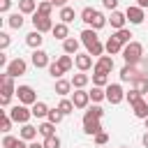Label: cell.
Here are the masks:
<instances>
[{"label":"cell","mask_w":148,"mask_h":148,"mask_svg":"<svg viewBox=\"0 0 148 148\" xmlns=\"http://www.w3.org/2000/svg\"><path fill=\"white\" fill-rule=\"evenodd\" d=\"M72 102H74V106H76V109H86V106H88V102H90V92H86L83 88H81V90H74Z\"/></svg>","instance_id":"13"},{"label":"cell","mask_w":148,"mask_h":148,"mask_svg":"<svg viewBox=\"0 0 148 148\" xmlns=\"http://www.w3.org/2000/svg\"><path fill=\"white\" fill-rule=\"evenodd\" d=\"M37 130H39V134H42L44 139H46V136H53V134H56V125H53V123H49V120H46V123H42V125H39Z\"/></svg>","instance_id":"31"},{"label":"cell","mask_w":148,"mask_h":148,"mask_svg":"<svg viewBox=\"0 0 148 148\" xmlns=\"http://www.w3.org/2000/svg\"><path fill=\"white\" fill-rule=\"evenodd\" d=\"M51 9H53V2L51 0H44V2L37 5V14H42V16H51Z\"/></svg>","instance_id":"33"},{"label":"cell","mask_w":148,"mask_h":148,"mask_svg":"<svg viewBox=\"0 0 148 148\" xmlns=\"http://www.w3.org/2000/svg\"><path fill=\"white\" fill-rule=\"evenodd\" d=\"M102 116H104L102 106H92V109H88V111L83 113V123H97Z\"/></svg>","instance_id":"18"},{"label":"cell","mask_w":148,"mask_h":148,"mask_svg":"<svg viewBox=\"0 0 148 148\" xmlns=\"http://www.w3.org/2000/svg\"><path fill=\"white\" fill-rule=\"evenodd\" d=\"M90 25H92V30H99V28H104V25H106V16H104V14H102V12H97V14H95V18H92V23H90Z\"/></svg>","instance_id":"36"},{"label":"cell","mask_w":148,"mask_h":148,"mask_svg":"<svg viewBox=\"0 0 148 148\" xmlns=\"http://www.w3.org/2000/svg\"><path fill=\"white\" fill-rule=\"evenodd\" d=\"M32 25H35L37 32H49V30H53L51 16H42V14H37V12H35V16H32Z\"/></svg>","instance_id":"8"},{"label":"cell","mask_w":148,"mask_h":148,"mask_svg":"<svg viewBox=\"0 0 148 148\" xmlns=\"http://www.w3.org/2000/svg\"><path fill=\"white\" fill-rule=\"evenodd\" d=\"M102 5H104L106 9H111V12H116V7H118V0H102Z\"/></svg>","instance_id":"48"},{"label":"cell","mask_w":148,"mask_h":148,"mask_svg":"<svg viewBox=\"0 0 148 148\" xmlns=\"http://www.w3.org/2000/svg\"><path fill=\"white\" fill-rule=\"evenodd\" d=\"M141 141H143V146H146V148H148V130H146V134H143V136H141Z\"/></svg>","instance_id":"53"},{"label":"cell","mask_w":148,"mask_h":148,"mask_svg":"<svg viewBox=\"0 0 148 148\" xmlns=\"http://www.w3.org/2000/svg\"><path fill=\"white\" fill-rule=\"evenodd\" d=\"M113 37H116V39L125 46V44H130V42H132V37H134V35H132L127 28H123V30H116V35H113Z\"/></svg>","instance_id":"29"},{"label":"cell","mask_w":148,"mask_h":148,"mask_svg":"<svg viewBox=\"0 0 148 148\" xmlns=\"http://www.w3.org/2000/svg\"><path fill=\"white\" fill-rule=\"evenodd\" d=\"M123 58H125V65H136L141 58H143V46L139 42H130L123 46Z\"/></svg>","instance_id":"2"},{"label":"cell","mask_w":148,"mask_h":148,"mask_svg":"<svg viewBox=\"0 0 148 148\" xmlns=\"http://www.w3.org/2000/svg\"><path fill=\"white\" fill-rule=\"evenodd\" d=\"M12 123H14V120L9 118V113H7V111H2V118H0V130H2L5 134L12 130Z\"/></svg>","instance_id":"39"},{"label":"cell","mask_w":148,"mask_h":148,"mask_svg":"<svg viewBox=\"0 0 148 148\" xmlns=\"http://www.w3.org/2000/svg\"><path fill=\"white\" fill-rule=\"evenodd\" d=\"M90 99H92V102H102V99H106V90L95 86V88L90 90Z\"/></svg>","instance_id":"38"},{"label":"cell","mask_w":148,"mask_h":148,"mask_svg":"<svg viewBox=\"0 0 148 148\" xmlns=\"http://www.w3.org/2000/svg\"><path fill=\"white\" fill-rule=\"evenodd\" d=\"M58 109L62 111V116H67V113H74V109H76V106H74V102H72V99H65V97H62V99H60V104H58Z\"/></svg>","instance_id":"32"},{"label":"cell","mask_w":148,"mask_h":148,"mask_svg":"<svg viewBox=\"0 0 148 148\" xmlns=\"http://www.w3.org/2000/svg\"><path fill=\"white\" fill-rule=\"evenodd\" d=\"M9 7H12V0H0V12H2V14L9 12Z\"/></svg>","instance_id":"49"},{"label":"cell","mask_w":148,"mask_h":148,"mask_svg":"<svg viewBox=\"0 0 148 148\" xmlns=\"http://www.w3.org/2000/svg\"><path fill=\"white\" fill-rule=\"evenodd\" d=\"M123 148H125V146H123Z\"/></svg>","instance_id":"55"},{"label":"cell","mask_w":148,"mask_h":148,"mask_svg":"<svg viewBox=\"0 0 148 148\" xmlns=\"http://www.w3.org/2000/svg\"><path fill=\"white\" fill-rule=\"evenodd\" d=\"M104 51L109 53V56H116V53H123V44L111 35L109 39H106V44H104Z\"/></svg>","instance_id":"16"},{"label":"cell","mask_w":148,"mask_h":148,"mask_svg":"<svg viewBox=\"0 0 148 148\" xmlns=\"http://www.w3.org/2000/svg\"><path fill=\"white\" fill-rule=\"evenodd\" d=\"M42 42H44V37H42V32H37V30H32V32L25 35V44H28L30 49H39Z\"/></svg>","instance_id":"17"},{"label":"cell","mask_w":148,"mask_h":148,"mask_svg":"<svg viewBox=\"0 0 148 148\" xmlns=\"http://www.w3.org/2000/svg\"><path fill=\"white\" fill-rule=\"evenodd\" d=\"M46 118H49V123H53V125H58V123L62 120V111H60V109L56 106V109H51V111H49V116H46Z\"/></svg>","instance_id":"41"},{"label":"cell","mask_w":148,"mask_h":148,"mask_svg":"<svg viewBox=\"0 0 148 148\" xmlns=\"http://www.w3.org/2000/svg\"><path fill=\"white\" fill-rule=\"evenodd\" d=\"M7 113H9V118H12L14 123H21V125H25V123L30 120V116H32V111H28L25 104H16V106H12Z\"/></svg>","instance_id":"4"},{"label":"cell","mask_w":148,"mask_h":148,"mask_svg":"<svg viewBox=\"0 0 148 148\" xmlns=\"http://www.w3.org/2000/svg\"><path fill=\"white\" fill-rule=\"evenodd\" d=\"M7 23H9V28L18 30V28H23V16H21V14H12V16L7 18Z\"/></svg>","instance_id":"35"},{"label":"cell","mask_w":148,"mask_h":148,"mask_svg":"<svg viewBox=\"0 0 148 148\" xmlns=\"http://www.w3.org/2000/svg\"><path fill=\"white\" fill-rule=\"evenodd\" d=\"M141 97H143V95H141V92H139V90H134V88H132V90H130V92H125V99H127V102H130V104H132V106H134V104H136V102H139V99H141Z\"/></svg>","instance_id":"43"},{"label":"cell","mask_w":148,"mask_h":148,"mask_svg":"<svg viewBox=\"0 0 148 148\" xmlns=\"http://www.w3.org/2000/svg\"><path fill=\"white\" fill-rule=\"evenodd\" d=\"M16 143H18V139H16V136H12V134H7V136L2 139V148H14Z\"/></svg>","instance_id":"45"},{"label":"cell","mask_w":148,"mask_h":148,"mask_svg":"<svg viewBox=\"0 0 148 148\" xmlns=\"http://www.w3.org/2000/svg\"><path fill=\"white\" fill-rule=\"evenodd\" d=\"M51 2H53V7H60V9L67 7V0H51Z\"/></svg>","instance_id":"50"},{"label":"cell","mask_w":148,"mask_h":148,"mask_svg":"<svg viewBox=\"0 0 148 148\" xmlns=\"http://www.w3.org/2000/svg\"><path fill=\"white\" fill-rule=\"evenodd\" d=\"M37 9V2L35 0H18V12L21 14H32Z\"/></svg>","instance_id":"26"},{"label":"cell","mask_w":148,"mask_h":148,"mask_svg":"<svg viewBox=\"0 0 148 148\" xmlns=\"http://www.w3.org/2000/svg\"><path fill=\"white\" fill-rule=\"evenodd\" d=\"M25 69H28V62L23 60V58H14V60H9V65H7V74L9 76H23L25 74Z\"/></svg>","instance_id":"7"},{"label":"cell","mask_w":148,"mask_h":148,"mask_svg":"<svg viewBox=\"0 0 148 148\" xmlns=\"http://www.w3.org/2000/svg\"><path fill=\"white\" fill-rule=\"evenodd\" d=\"M51 32H53V37H56V39H62V42H65V39L69 37V30H67V23H62V21H60V23H56Z\"/></svg>","instance_id":"21"},{"label":"cell","mask_w":148,"mask_h":148,"mask_svg":"<svg viewBox=\"0 0 148 148\" xmlns=\"http://www.w3.org/2000/svg\"><path fill=\"white\" fill-rule=\"evenodd\" d=\"M49 74H51L53 79H60V76L65 74V69H62L58 62H51V65H49Z\"/></svg>","instance_id":"42"},{"label":"cell","mask_w":148,"mask_h":148,"mask_svg":"<svg viewBox=\"0 0 148 148\" xmlns=\"http://www.w3.org/2000/svg\"><path fill=\"white\" fill-rule=\"evenodd\" d=\"M37 134H39V130H37V127H32V125H28V123H25V125H23V127H21V134H18V139H23V141H32V139H35V136H37Z\"/></svg>","instance_id":"19"},{"label":"cell","mask_w":148,"mask_h":148,"mask_svg":"<svg viewBox=\"0 0 148 148\" xmlns=\"http://www.w3.org/2000/svg\"><path fill=\"white\" fill-rule=\"evenodd\" d=\"M81 42L86 44V49H90V46H95L99 39H97V32H95L92 28H86V30L81 32Z\"/></svg>","instance_id":"15"},{"label":"cell","mask_w":148,"mask_h":148,"mask_svg":"<svg viewBox=\"0 0 148 148\" xmlns=\"http://www.w3.org/2000/svg\"><path fill=\"white\" fill-rule=\"evenodd\" d=\"M69 90H72V81H65V79H58V81H56V95L65 97Z\"/></svg>","instance_id":"23"},{"label":"cell","mask_w":148,"mask_h":148,"mask_svg":"<svg viewBox=\"0 0 148 148\" xmlns=\"http://www.w3.org/2000/svg\"><path fill=\"white\" fill-rule=\"evenodd\" d=\"M28 148H44V143H37V141H32V143H28Z\"/></svg>","instance_id":"51"},{"label":"cell","mask_w":148,"mask_h":148,"mask_svg":"<svg viewBox=\"0 0 148 148\" xmlns=\"http://www.w3.org/2000/svg\"><path fill=\"white\" fill-rule=\"evenodd\" d=\"M88 81H90V79H88V74H83V72H81V74H74V76H72V86H74L76 90L86 88V86H88Z\"/></svg>","instance_id":"25"},{"label":"cell","mask_w":148,"mask_h":148,"mask_svg":"<svg viewBox=\"0 0 148 148\" xmlns=\"http://www.w3.org/2000/svg\"><path fill=\"white\" fill-rule=\"evenodd\" d=\"M111 69H113V58L102 56V58H97V62L92 67V74H111Z\"/></svg>","instance_id":"9"},{"label":"cell","mask_w":148,"mask_h":148,"mask_svg":"<svg viewBox=\"0 0 148 148\" xmlns=\"http://www.w3.org/2000/svg\"><path fill=\"white\" fill-rule=\"evenodd\" d=\"M74 18H76L74 7H62V9H60V21H62V23H72Z\"/></svg>","instance_id":"28"},{"label":"cell","mask_w":148,"mask_h":148,"mask_svg":"<svg viewBox=\"0 0 148 148\" xmlns=\"http://www.w3.org/2000/svg\"><path fill=\"white\" fill-rule=\"evenodd\" d=\"M136 5H139L141 9H146V7H148V0H136Z\"/></svg>","instance_id":"52"},{"label":"cell","mask_w":148,"mask_h":148,"mask_svg":"<svg viewBox=\"0 0 148 148\" xmlns=\"http://www.w3.org/2000/svg\"><path fill=\"white\" fill-rule=\"evenodd\" d=\"M7 46H9V35L0 32V49H7Z\"/></svg>","instance_id":"47"},{"label":"cell","mask_w":148,"mask_h":148,"mask_svg":"<svg viewBox=\"0 0 148 148\" xmlns=\"http://www.w3.org/2000/svg\"><path fill=\"white\" fill-rule=\"evenodd\" d=\"M92 83L97 88H106L109 86V74H92Z\"/></svg>","instance_id":"37"},{"label":"cell","mask_w":148,"mask_h":148,"mask_svg":"<svg viewBox=\"0 0 148 148\" xmlns=\"http://www.w3.org/2000/svg\"><path fill=\"white\" fill-rule=\"evenodd\" d=\"M104 90H106V99H109L111 104H120V102L125 99V90H123L120 83H109Z\"/></svg>","instance_id":"6"},{"label":"cell","mask_w":148,"mask_h":148,"mask_svg":"<svg viewBox=\"0 0 148 148\" xmlns=\"http://www.w3.org/2000/svg\"><path fill=\"white\" fill-rule=\"evenodd\" d=\"M44 148H60V139L53 134V136H46L44 139Z\"/></svg>","instance_id":"44"},{"label":"cell","mask_w":148,"mask_h":148,"mask_svg":"<svg viewBox=\"0 0 148 148\" xmlns=\"http://www.w3.org/2000/svg\"><path fill=\"white\" fill-rule=\"evenodd\" d=\"M132 88L139 90L141 95H146V92H148V76H139V79H134V81H132Z\"/></svg>","instance_id":"27"},{"label":"cell","mask_w":148,"mask_h":148,"mask_svg":"<svg viewBox=\"0 0 148 148\" xmlns=\"http://www.w3.org/2000/svg\"><path fill=\"white\" fill-rule=\"evenodd\" d=\"M30 111H32V116H35V118H44V116H49V111H51V109H49L44 102H35Z\"/></svg>","instance_id":"24"},{"label":"cell","mask_w":148,"mask_h":148,"mask_svg":"<svg viewBox=\"0 0 148 148\" xmlns=\"http://www.w3.org/2000/svg\"><path fill=\"white\" fill-rule=\"evenodd\" d=\"M83 132L90 134V136H95V134L102 132V123H99V120H97V123H83Z\"/></svg>","instance_id":"30"},{"label":"cell","mask_w":148,"mask_h":148,"mask_svg":"<svg viewBox=\"0 0 148 148\" xmlns=\"http://www.w3.org/2000/svg\"><path fill=\"white\" fill-rule=\"evenodd\" d=\"M139 76H148V58H141L136 65H125L120 69V81H134Z\"/></svg>","instance_id":"1"},{"label":"cell","mask_w":148,"mask_h":148,"mask_svg":"<svg viewBox=\"0 0 148 148\" xmlns=\"http://www.w3.org/2000/svg\"><path fill=\"white\" fill-rule=\"evenodd\" d=\"M58 65H60L65 72H69V69H72V65H74V60H72V56H67V53H65V56H60V58H58Z\"/></svg>","instance_id":"40"},{"label":"cell","mask_w":148,"mask_h":148,"mask_svg":"<svg viewBox=\"0 0 148 148\" xmlns=\"http://www.w3.org/2000/svg\"><path fill=\"white\" fill-rule=\"evenodd\" d=\"M0 86H2L0 104H2V106H9V99H12V95L16 92V88H14V76H9L7 72H5V74H0Z\"/></svg>","instance_id":"3"},{"label":"cell","mask_w":148,"mask_h":148,"mask_svg":"<svg viewBox=\"0 0 148 148\" xmlns=\"http://www.w3.org/2000/svg\"><path fill=\"white\" fill-rule=\"evenodd\" d=\"M125 21H127V16L123 14V12H111V18H109V23H111V28H116V30H123L125 28Z\"/></svg>","instance_id":"14"},{"label":"cell","mask_w":148,"mask_h":148,"mask_svg":"<svg viewBox=\"0 0 148 148\" xmlns=\"http://www.w3.org/2000/svg\"><path fill=\"white\" fill-rule=\"evenodd\" d=\"M146 130H148V118H146Z\"/></svg>","instance_id":"54"},{"label":"cell","mask_w":148,"mask_h":148,"mask_svg":"<svg viewBox=\"0 0 148 148\" xmlns=\"http://www.w3.org/2000/svg\"><path fill=\"white\" fill-rule=\"evenodd\" d=\"M74 62H76V67H79L81 72H88L90 67H95L90 53H76V56H74Z\"/></svg>","instance_id":"12"},{"label":"cell","mask_w":148,"mask_h":148,"mask_svg":"<svg viewBox=\"0 0 148 148\" xmlns=\"http://www.w3.org/2000/svg\"><path fill=\"white\" fill-rule=\"evenodd\" d=\"M16 97H18V104H25V106H28V104L32 106V104L37 102V95H35V90H32L30 86H18V88H16Z\"/></svg>","instance_id":"5"},{"label":"cell","mask_w":148,"mask_h":148,"mask_svg":"<svg viewBox=\"0 0 148 148\" xmlns=\"http://www.w3.org/2000/svg\"><path fill=\"white\" fill-rule=\"evenodd\" d=\"M106 141H109V134H106V132H99V134H95V143H97V146H104Z\"/></svg>","instance_id":"46"},{"label":"cell","mask_w":148,"mask_h":148,"mask_svg":"<svg viewBox=\"0 0 148 148\" xmlns=\"http://www.w3.org/2000/svg\"><path fill=\"white\" fill-rule=\"evenodd\" d=\"M125 16H127V21L130 23H134V25H139V23H143V9L139 7V5H130L127 7V12H125Z\"/></svg>","instance_id":"10"},{"label":"cell","mask_w":148,"mask_h":148,"mask_svg":"<svg viewBox=\"0 0 148 148\" xmlns=\"http://www.w3.org/2000/svg\"><path fill=\"white\" fill-rule=\"evenodd\" d=\"M95 14H97V9H92V7H86V9L81 12V21L90 25V23H92V18H95Z\"/></svg>","instance_id":"34"},{"label":"cell","mask_w":148,"mask_h":148,"mask_svg":"<svg viewBox=\"0 0 148 148\" xmlns=\"http://www.w3.org/2000/svg\"><path fill=\"white\" fill-rule=\"evenodd\" d=\"M30 60H32V65H35L37 69H42V67H49V65H51V62H49V53H46V51H42V49H35Z\"/></svg>","instance_id":"11"},{"label":"cell","mask_w":148,"mask_h":148,"mask_svg":"<svg viewBox=\"0 0 148 148\" xmlns=\"http://www.w3.org/2000/svg\"><path fill=\"white\" fill-rule=\"evenodd\" d=\"M62 51L67 53V56H76V51H79V39H74V37H67L65 42H62Z\"/></svg>","instance_id":"22"},{"label":"cell","mask_w":148,"mask_h":148,"mask_svg":"<svg viewBox=\"0 0 148 148\" xmlns=\"http://www.w3.org/2000/svg\"><path fill=\"white\" fill-rule=\"evenodd\" d=\"M132 111H134V116H136V118H143V120H146V118H148V102L141 97V99L132 106Z\"/></svg>","instance_id":"20"}]
</instances>
